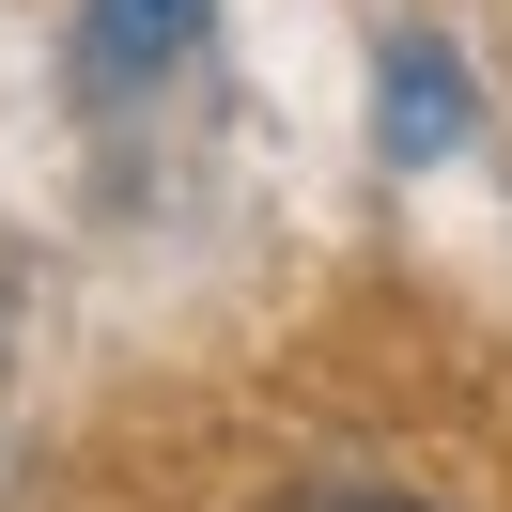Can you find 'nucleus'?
<instances>
[{"instance_id":"obj_1","label":"nucleus","mask_w":512,"mask_h":512,"mask_svg":"<svg viewBox=\"0 0 512 512\" xmlns=\"http://www.w3.org/2000/svg\"><path fill=\"white\" fill-rule=\"evenodd\" d=\"M202 16H218V0H78V78H94V94H156L202 47Z\"/></svg>"},{"instance_id":"obj_2","label":"nucleus","mask_w":512,"mask_h":512,"mask_svg":"<svg viewBox=\"0 0 512 512\" xmlns=\"http://www.w3.org/2000/svg\"><path fill=\"white\" fill-rule=\"evenodd\" d=\"M373 125H388V156H450V140H466V63H450L435 32H388V63H373Z\"/></svg>"},{"instance_id":"obj_3","label":"nucleus","mask_w":512,"mask_h":512,"mask_svg":"<svg viewBox=\"0 0 512 512\" xmlns=\"http://www.w3.org/2000/svg\"><path fill=\"white\" fill-rule=\"evenodd\" d=\"M295 512H435V497H388V481H326V497H295Z\"/></svg>"}]
</instances>
